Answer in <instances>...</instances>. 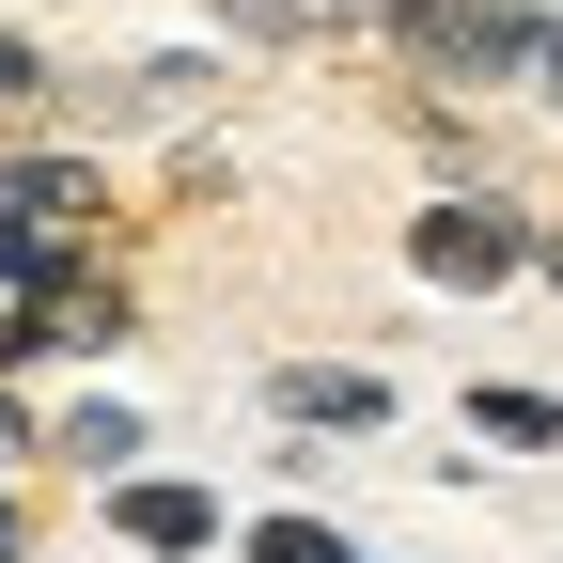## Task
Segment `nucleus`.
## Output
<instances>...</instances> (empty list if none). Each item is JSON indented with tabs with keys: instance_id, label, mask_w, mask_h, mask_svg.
<instances>
[{
	"instance_id": "obj_3",
	"label": "nucleus",
	"mask_w": 563,
	"mask_h": 563,
	"mask_svg": "<svg viewBox=\"0 0 563 563\" xmlns=\"http://www.w3.org/2000/svg\"><path fill=\"white\" fill-rule=\"evenodd\" d=\"M251 407H266V439H313V454H361V439H391V422H407L391 361H361V344H298V361H266Z\"/></svg>"
},
{
	"instance_id": "obj_5",
	"label": "nucleus",
	"mask_w": 563,
	"mask_h": 563,
	"mask_svg": "<svg viewBox=\"0 0 563 563\" xmlns=\"http://www.w3.org/2000/svg\"><path fill=\"white\" fill-rule=\"evenodd\" d=\"M47 470L79 485V501H95V485H125V470H157V422H141V391H63V407H47Z\"/></svg>"
},
{
	"instance_id": "obj_12",
	"label": "nucleus",
	"mask_w": 563,
	"mask_h": 563,
	"mask_svg": "<svg viewBox=\"0 0 563 563\" xmlns=\"http://www.w3.org/2000/svg\"><path fill=\"white\" fill-rule=\"evenodd\" d=\"M532 298H548V313H563V220H548V251H532Z\"/></svg>"
},
{
	"instance_id": "obj_11",
	"label": "nucleus",
	"mask_w": 563,
	"mask_h": 563,
	"mask_svg": "<svg viewBox=\"0 0 563 563\" xmlns=\"http://www.w3.org/2000/svg\"><path fill=\"white\" fill-rule=\"evenodd\" d=\"M0 563H32V485L0 470Z\"/></svg>"
},
{
	"instance_id": "obj_13",
	"label": "nucleus",
	"mask_w": 563,
	"mask_h": 563,
	"mask_svg": "<svg viewBox=\"0 0 563 563\" xmlns=\"http://www.w3.org/2000/svg\"><path fill=\"white\" fill-rule=\"evenodd\" d=\"M16 16H125V0H16Z\"/></svg>"
},
{
	"instance_id": "obj_10",
	"label": "nucleus",
	"mask_w": 563,
	"mask_h": 563,
	"mask_svg": "<svg viewBox=\"0 0 563 563\" xmlns=\"http://www.w3.org/2000/svg\"><path fill=\"white\" fill-rule=\"evenodd\" d=\"M0 470H47V407L32 391H0Z\"/></svg>"
},
{
	"instance_id": "obj_8",
	"label": "nucleus",
	"mask_w": 563,
	"mask_h": 563,
	"mask_svg": "<svg viewBox=\"0 0 563 563\" xmlns=\"http://www.w3.org/2000/svg\"><path fill=\"white\" fill-rule=\"evenodd\" d=\"M407 157H422V188H485V110L407 95Z\"/></svg>"
},
{
	"instance_id": "obj_6",
	"label": "nucleus",
	"mask_w": 563,
	"mask_h": 563,
	"mask_svg": "<svg viewBox=\"0 0 563 563\" xmlns=\"http://www.w3.org/2000/svg\"><path fill=\"white\" fill-rule=\"evenodd\" d=\"M454 439L470 454H563V391L548 376H470L454 391Z\"/></svg>"
},
{
	"instance_id": "obj_7",
	"label": "nucleus",
	"mask_w": 563,
	"mask_h": 563,
	"mask_svg": "<svg viewBox=\"0 0 563 563\" xmlns=\"http://www.w3.org/2000/svg\"><path fill=\"white\" fill-rule=\"evenodd\" d=\"M235 563H361V532H344L329 501H251L235 517Z\"/></svg>"
},
{
	"instance_id": "obj_1",
	"label": "nucleus",
	"mask_w": 563,
	"mask_h": 563,
	"mask_svg": "<svg viewBox=\"0 0 563 563\" xmlns=\"http://www.w3.org/2000/svg\"><path fill=\"white\" fill-rule=\"evenodd\" d=\"M376 47L407 63V95L517 110V95H548V63H563V0H391Z\"/></svg>"
},
{
	"instance_id": "obj_9",
	"label": "nucleus",
	"mask_w": 563,
	"mask_h": 563,
	"mask_svg": "<svg viewBox=\"0 0 563 563\" xmlns=\"http://www.w3.org/2000/svg\"><path fill=\"white\" fill-rule=\"evenodd\" d=\"M203 16H220L235 47H344V32L313 16V0H203Z\"/></svg>"
},
{
	"instance_id": "obj_15",
	"label": "nucleus",
	"mask_w": 563,
	"mask_h": 563,
	"mask_svg": "<svg viewBox=\"0 0 563 563\" xmlns=\"http://www.w3.org/2000/svg\"><path fill=\"white\" fill-rule=\"evenodd\" d=\"M361 563H391V548H361Z\"/></svg>"
},
{
	"instance_id": "obj_2",
	"label": "nucleus",
	"mask_w": 563,
	"mask_h": 563,
	"mask_svg": "<svg viewBox=\"0 0 563 563\" xmlns=\"http://www.w3.org/2000/svg\"><path fill=\"white\" fill-rule=\"evenodd\" d=\"M391 251H407V282L422 298H517L532 282V251H548V203L517 188V173H485V188H422L407 220H391Z\"/></svg>"
},
{
	"instance_id": "obj_14",
	"label": "nucleus",
	"mask_w": 563,
	"mask_h": 563,
	"mask_svg": "<svg viewBox=\"0 0 563 563\" xmlns=\"http://www.w3.org/2000/svg\"><path fill=\"white\" fill-rule=\"evenodd\" d=\"M532 110H548V125H563V63H548V95H532Z\"/></svg>"
},
{
	"instance_id": "obj_4",
	"label": "nucleus",
	"mask_w": 563,
	"mask_h": 563,
	"mask_svg": "<svg viewBox=\"0 0 563 563\" xmlns=\"http://www.w3.org/2000/svg\"><path fill=\"white\" fill-rule=\"evenodd\" d=\"M235 485L220 470H125V485H95V532L125 548V563H235Z\"/></svg>"
}]
</instances>
